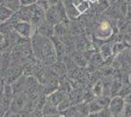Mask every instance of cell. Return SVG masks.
I'll use <instances>...</instances> for the list:
<instances>
[{
  "label": "cell",
  "mask_w": 131,
  "mask_h": 117,
  "mask_svg": "<svg viewBox=\"0 0 131 117\" xmlns=\"http://www.w3.org/2000/svg\"><path fill=\"white\" fill-rule=\"evenodd\" d=\"M35 4H36L37 6H39L41 9H43L45 12L47 11L50 7L52 6V4L50 3L49 0H37Z\"/></svg>",
  "instance_id": "14"
},
{
  "label": "cell",
  "mask_w": 131,
  "mask_h": 117,
  "mask_svg": "<svg viewBox=\"0 0 131 117\" xmlns=\"http://www.w3.org/2000/svg\"><path fill=\"white\" fill-rule=\"evenodd\" d=\"M123 113L125 117H131V103H126Z\"/></svg>",
  "instance_id": "15"
},
{
  "label": "cell",
  "mask_w": 131,
  "mask_h": 117,
  "mask_svg": "<svg viewBox=\"0 0 131 117\" xmlns=\"http://www.w3.org/2000/svg\"><path fill=\"white\" fill-rule=\"evenodd\" d=\"M113 51H114V48L111 46L110 44H104L101 49H100V54L103 58V60H108L111 58V56L113 55Z\"/></svg>",
  "instance_id": "10"
},
{
  "label": "cell",
  "mask_w": 131,
  "mask_h": 117,
  "mask_svg": "<svg viewBox=\"0 0 131 117\" xmlns=\"http://www.w3.org/2000/svg\"><path fill=\"white\" fill-rule=\"evenodd\" d=\"M57 117H66V116H65V115H58Z\"/></svg>",
  "instance_id": "19"
},
{
  "label": "cell",
  "mask_w": 131,
  "mask_h": 117,
  "mask_svg": "<svg viewBox=\"0 0 131 117\" xmlns=\"http://www.w3.org/2000/svg\"><path fill=\"white\" fill-rule=\"evenodd\" d=\"M42 112L44 113V115L49 116V115H56L58 113V107L54 106L53 103H51L50 101H48L45 106H44Z\"/></svg>",
  "instance_id": "11"
},
{
  "label": "cell",
  "mask_w": 131,
  "mask_h": 117,
  "mask_svg": "<svg viewBox=\"0 0 131 117\" xmlns=\"http://www.w3.org/2000/svg\"><path fill=\"white\" fill-rule=\"evenodd\" d=\"M66 15H67V10L65 8V5L59 3L57 5H52L46 11L45 21L51 25H57L63 22V17Z\"/></svg>",
  "instance_id": "2"
},
{
  "label": "cell",
  "mask_w": 131,
  "mask_h": 117,
  "mask_svg": "<svg viewBox=\"0 0 131 117\" xmlns=\"http://www.w3.org/2000/svg\"><path fill=\"white\" fill-rule=\"evenodd\" d=\"M103 92H104V85H103V82L97 81V82L95 83V85H94V87H93V90H92L93 95L98 98V97H101V96L103 95Z\"/></svg>",
  "instance_id": "12"
},
{
  "label": "cell",
  "mask_w": 131,
  "mask_h": 117,
  "mask_svg": "<svg viewBox=\"0 0 131 117\" xmlns=\"http://www.w3.org/2000/svg\"><path fill=\"white\" fill-rule=\"evenodd\" d=\"M3 117H21V115L18 113V112H14V111H9L5 113Z\"/></svg>",
  "instance_id": "16"
},
{
  "label": "cell",
  "mask_w": 131,
  "mask_h": 117,
  "mask_svg": "<svg viewBox=\"0 0 131 117\" xmlns=\"http://www.w3.org/2000/svg\"><path fill=\"white\" fill-rule=\"evenodd\" d=\"M33 55L35 58L46 64H52L57 61L58 53L54 42L49 38L39 33H34L31 41Z\"/></svg>",
  "instance_id": "1"
},
{
  "label": "cell",
  "mask_w": 131,
  "mask_h": 117,
  "mask_svg": "<svg viewBox=\"0 0 131 117\" xmlns=\"http://www.w3.org/2000/svg\"><path fill=\"white\" fill-rule=\"evenodd\" d=\"M27 106V96L24 93H19L15 96L11 103V111L18 112L24 109Z\"/></svg>",
  "instance_id": "5"
},
{
  "label": "cell",
  "mask_w": 131,
  "mask_h": 117,
  "mask_svg": "<svg viewBox=\"0 0 131 117\" xmlns=\"http://www.w3.org/2000/svg\"><path fill=\"white\" fill-rule=\"evenodd\" d=\"M113 29L108 22H102L95 31V35L101 39H106L112 35Z\"/></svg>",
  "instance_id": "6"
},
{
  "label": "cell",
  "mask_w": 131,
  "mask_h": 117,
  "mask_svg": "<svg viewBox=\"0 0 131 117\" xmlns=\"http://www.w3.org/2000/svg\"><path fill=\"white\" fill-rule=\"evenodd\" d=\"M89 117H113V116H112L109 107H108V108H104L101 111L96 112V113H90Z\"/></svg>",
  "instance_id": "13"
},
{
  "label": "cell",
  "mask_w": 131,
  "mask_h": 117,
  "mask_svg": "<svg viewBox=\"0 0 131 117\" xmlns=\"http://www.w3.org/2000/svg\"><path fill=\"white\" fill-rule=\"evenodd\" d=\"M129 82H130V84H131V73H130V75H129Z\"/></svg>",
  "instance_id": "18"
},
{
  "label": "cell",
  "mask_w": 131,
  "mask_h": 117,
  "mask_svg": "<svg viewBox=\"0 0 131 117\" xmlns=\"http://www.w3.org/2000/svg\"><path fill=\"white\" fill-rule=\"evenodd\" d=\"M46 117H57V115H49V116H46Z\"/></svg>",
  "instance_id": "17"
},
{
  "label": "cell",
  "mask_w": 131,
  "mask_h": 117,
  "mask_svg": "<svg viewBox=\"0 0 131 117\" xmlns=\"http://www.w3.org/2000/svg\"><path fill=\"white\" fill-rule=\"evenodd\" d=\"M12 25L13 30L16 32L19 36H21L23 38H30L32 37L34 32L32 24L29 22L26 21H15V22H10Z\"/></svg>",
  "instance_id": "3"
},
{
  "label": "cell",
  "mask_w": 131,
  "mask_h": 117,
  "mask_svg": "<svg viewBox=\"0 0 131 117\" xmlns=\"http://www.w3.org/2000/svg\"><path fill=\"white\" fill-rule=\"evenodd\" d=\"M0 19H1V23L6 22L9 19L11 20L12 17L15 15V12L11 10L10 8H8L5 5H1V9H0Z\"/></svg>",
  "instance_id": "8"
},
{
  "label": "cell",
  "mask_w": 131,
  "mask_h": 117,
  "mask_svg": "<svg viewBox=\"0 0 131 117\" xmlns=\"http://www.w3.org/2000/svg\"><path fill=\"white\" fill-rule=\"evenodd\" d=\"M63 97H64L63 94H62L61 92H59V91L53 92V93H51V95L49 96L48 101H50L51 103H53L54 106H56L57 107H58V106L64 100V98H63Z\"/></svg>",
  "instance_id": "9"
},
{
  "label": "cell",
  "mask_w": 131,
  "mask_h": 117,
  "mask_svg": "<svg viewBox=\"0 0 131 117\" xmlns=\"http://www.w3.org/2000/svg\"><path fill=\"white\" fill-rule=\"evenodd\" d=\"M36 31H37V33L41 34L43 36H46V37H50V36L55 35V28H53V25H51L46 21L39 25L36 29Z\"/></svg>",
  "instance_id": "7"
},
{
  "label": "cell",
  "mask_w": 131,
  "mask_h": 117,
  "mask_svg": "<svg viewBox=\"0 0 131 117\" xmlns=\"http://www.w3.org/2000/svg\"><path fill=\"white\" fill-rule=\"evenodd\" d=\"M125 100L123 98L118 97V96L113 98L111 100V102H110L109 106V109L112 116L116 117L118 116L119 114H121V113H123L124 108H125Z\"/></svg>",
  "instance_id": "4"
}]
</instances>
